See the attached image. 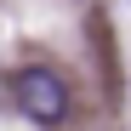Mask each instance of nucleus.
<instances>
[{
    "label": "nucleus",
    "instance_id": "nucleus-1",
    "mask_svg": "<svg viewBox=\"0 0 131 131\" xmlns=\"http://www.w3.org/2000/svg\"><path fill=\"white\" fill-rule=\"evenodd\" d=\"M12 97H17V108H23L34 125H57L69 114V85H63L57 69H23L12 80Z\"/></svg>",
    "mask_w": 131,
    "mask_h": 131
}]
</instances>
